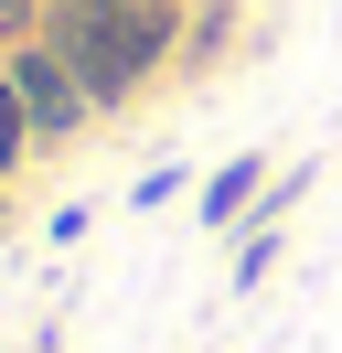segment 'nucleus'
I'll list each match as a JSON object with an SVG mask.
<instances>
[{"label": "nucleus", "instance_id": "nucleus-5", "mask_svg": "<svg viewBox=\"0 0 342 353\" xmlns=\"http://www.w3.org/2000/svg\"><path fill=\"white\" fill-rule=\"evenodd\" d=\"M225 32H235V0H203V11H192V65H214Z\"/></svg>", "mask_w": 342, "mask_h": 353}, {"label": "nucleus", "instance_id": "nucleus-4", "mask_svg": "<svg viewBox=\"0 0 342 353\" xmlns=\"http://www.w3.org/2000/svg\"><path fill=\"white\" fill-rule=\"evenodd\" d=\"M21 150H32V108H21V86L0 75V172H11Z\"/></svg>", "mask_w": 342, "mask_h": 353}, {"label": "nucleus", "instance_id": "nucleus-7", "mask_svg": "<svg viewBox=\"0 0 342 353\" xmlns=\"http://www.w3.org/2000/svg\"><path fill=\"white\" fill-rule=\"evenodd\" d=\"M0 193H11V172H0Z\"/></svg>", "mask_w": 342, "mask_h": 353}, {"label": "nucleus", "instance_id": "nucleus-3", "mask_svg": "<svg viewBox=\"0 0 342 353\" xmlns=\"http://www.w3.org/2000/svg\"><path fill=\"white\" fill-rule=\"evenodd\" d=\"M256 203H268V161H256V150H235L225 172L203 182V225H214V236H235V225H246Z\"/></svg>", "mask_w": 342, "mask_h": 353}, {"label": "nucleus", "instance_id": "nucleus-1", "mask_svg": "<svg viewBox=\"0 0 342 353\" xmlns=\"http://www.w3.org/2000/svg\"><path fill=\"white\" fill-rule=\"evenodd\" d=\"M54 54L97 108H128L171 54V0H54Z\"/></svg>", "mask_w": 342, "mask_h": 353}, {"label": "nucleus", "instance_id": "nucleus-6", "mask_svg": "<svg viewBox=\"0 0 342 353\" xmlns=\"http://www.w3.org/2000/svg\"><path fill=\"white\" fill-rule=\"evenodd\" d=\"M32 11L43 0H0V32H32Z\"/></svg>", "mask_w": 342, "mask_h": 353}, {"label": "nucleus", "instance_id": "nucleus-2", "mask_svg": "<svg viewBox=\"0 0 342 353\" xmlns=\"http://www.w3.org/2000/svg\"><path fill=\"white\" fill-rule=\"evenodd\" d=\"M0 75H11V86H21V108H32V139H75V129H86V108H97V97L75 86V65H64L54 43H21Z\"/></svg>", "mask_w": 342, "mask_h": 353}]
</instances>
